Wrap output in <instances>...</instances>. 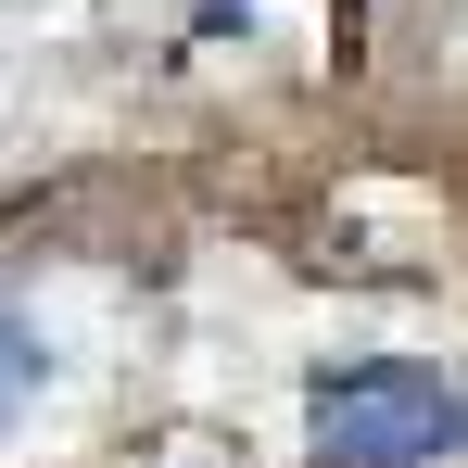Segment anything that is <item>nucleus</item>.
Listing matches in <instances>:
<instances>
[{
  "mask_svg": "<svg viewBox=\"0 0 468 468\" xmlns=\"http://www.w3.org/2000/svg\"><path fill=\"white\" fill-rule=\"evenodd\" d=\"M38 392H51V329H38V316L0 292V443L38 418Z\"/></svg>",
  "mask_w": 468,
  "mask_h": 468,
  "instance_id": "f03ea898",
  "label": "nucleus"
},
{
  "mask_svg": "<svg viewBox=\"0 0 468 468\" xmlns=\"http://www.w3.org/2000/svg\"><path fill=\"white\" fill-rule=\"evenodd\" d=\"M468 456V380L418 355H342L304 392V468H456Z\"/></svg>",
  "mask_w": 468,
  "mask_h": 468,
  "instance_id": "f257e3e1",
  "label": "nucleus"
}]
</instances>
